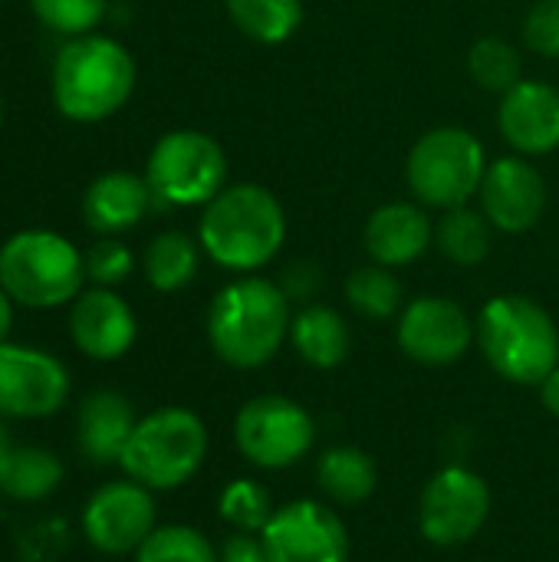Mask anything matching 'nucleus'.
<instances>
[{"mask_svg": "<svg viewBox=\"0 0 559 562\" xmlns=\"http://www.w3.org/2000/svg\"><path fill=\"white\" fill-rule=\"evenodd\" d=\"M316 422L287 395H257L234 418V445L260 471H287L313 451Z\"/></svg>", "mask_w": 559, "mask_h": 562, "instance_id": "obj_9", "label": "nucleus"}, {"mask_svg": "<svg viewBox=\"0 0 559 562\" xmlns=\"http://www.w3.org/2000/svg\"><path fill=\"white\" fill-rule=\"evenodd\" d=\"M148 207H155L152 188L145 175L132 171H105L92 178L82 194V221L102 237H119L138 227Z\"/></svg>", "mask_w": 559, "mask_h": 562, "instance_id": "obj_19", "label": "nucleus"}, {"mask_svg": "<svg viewBox=\"0 0 559 562\" xmlns=\"http://www.w3.org/2000/svg\"><path fill=\"white\" fill-rule=\"evenodd\" d=\"M10 329H13V300H10V293L0 286V342H7Z\"/></svg>", "mask_w": 559, "mask_h": 562, "instance_id": "obj_37", "label": "nucleus"}, {"mask_svg": "<svg viewBox=\"0 0 559 562\" xmlns=\"http://www.w3.org/2000/svg\"><path fill=\"white\" fill-rule=\"evenodd\" d=\"M290 296L264 277L227 283L208 306V342L214 356L241 372L267 366L290 339Z\"/></svg>", "mask_w": 559, "mask_h": 562, "instance_id": "obj_1", "label": "nucleus"}, {"mask_svg": "<svg viewBox=\"0 0 559 562\" xmlns=\"http://www.w3.org/2000/svg\"><path fill=\"white\" fill-rule=\"evenodd\" d=\"M497 125L504 142L524 155H550L559 148V89L540 79H521L501 95Z\"/></svg>", "mask_w": 559, "mask_h": 562, "instance_id": "obj_17", "label": "nucleus"}, {"mask_svg": "<svg viewBox=\"0 0 559 562\" xmlns=\"http://www.w3.org/2000/svg\"><path fill=\"white\" fill-rule=\"evenodd\" d=\"M320 283H323L320 270H316L313 263L300 260V263H293V267L283 273L280 290H283V293L290 296V303H293V300H310V296H313V290H320Z\"/></svg>", "mask_w": 559, "mask_h": 562, "instance_id": "obj_35", "label": "nucleus"}, {"mask_svg": "<svg viewBox=\"0 0 559 562\" xmlns=\"http://www.w3.org/2000/svg\"><path fill=\"white\" fill-rule=\"evenodd\" d=\"M63 477L66 468L53 451L36 445H10L0 464V494L20 504H36L53 497Z\"/></svg>", "mask_w": 559, "mask_h": 562, "instance_id": "obj_22", "label": "nucleus"}, {"mask_svg": "<svg viewBox=\"0 0 559 562\" xmlns=\"http://www.w3.org/2000/svg\"><path fill=\"white\" fill-rule=\"evenodd\" d=\"M208 445L211 438L201 415L181 405H165L138 418L119 464L148 491H175L201 471Z\"/></svg>", "mask_w": 559, "mask_h": 562, "instance_id": "obj_6", "label": "nucleus"}, {"mask_svg": "<svg viewBox=\"0 0 559 562\" xmlns=\"http://www.w3.org/2000/svg\"><path fill=\"white\" fill-rule=\"evenodd\" d=\"M491 517V487L488 481L465 468H441L422 491L418 501V530L438 550H455L471 543Z\"/></svg>", "mask_w": 559, "mask_h": 562, "instance_id": "obj_10", "label": "nucleus"}, {"mask_svg": "<svg viewBox=\"0 0 559 562\" xmlns=\"http://www.w3.org/2000/svg\"><path fill=\"white\" fill-rule=\"evenodd\" d=\"M273 501L267 494V487L260 481L250 477H237L231 481L221 497H217V514L224 524H231L237 533H260L270 517H273Z\"/></svg>", "mask_w": 559, "mask_h": 562, "instance_id": "obj_29", "label": "nucleus"}, {"mask_svg": "<svg viewBox=\"0 0 559 562\" xmlns=\"http://www.w3.org/2000/svg\"><path fill=\"white\" fill-rule=\"evenodd\" d=\"M155 497L138 481H112L102 484L82 507V533L89 547H96L105 557H125L135 553L155 524Z\"/></svg>", "mask_w": 559, "mask_h": 562, "instance_id": "obj_14", "label": "nucleus"}, {"mask_svg": "<svg viewBox=\"0 0 559 562\" xmlns=\"http://www.w3.org/2000/svg\"><path fill=\"white\" fill-rule=\"evenodd\" d=\"M270 562H349V530L320 501H293L273 510L260 530Z\"/></svg>", "mask_w": 559, "mask_h": 562, "instance_id": "obj_13", "label": "nucleus"}, {"mask_svg": "<svg viewBox=\"0 0 559 562\" xmlns=\"http://www.w3.org/2000/svg\"><path fill=\"white\" fill-rule=\"evenodd\" d=\"M468 72L481 89L504 95L524 79V63H521V53L507 40L484 36L468 53Z\"/></svg>", "mask_w": 559, "mask_h": 562, "instance_id": "obj_28", "label": "nucleus"}, {"mask_svg": "<svg viewBox=\"0 0 559 562\" xmlns=\"http://www.w3.org/2000/svg\"><path fill=\"white\" fill-rule=\"evenodd\" d=\"M82 250L46 227H26L0 244V286L16 306L56 310L82 293Z\"/></svg>", "mask_w": 559, "mask_h": 562, "instance_id": "obj_5", "label": "nucleus"}, {"mask_svg": "<svg viewBox=\"0 0 559 562\" xmlns=\"http://www.w3.org/2000/svg\"><path fill=\"white\" fill-rule=\"evenodd\" d=\"M135 425H138L135 408L122 392L112 389L89 392L76 415L79 454L92 464H119Z\"/></svg>", "mask_w": 559, "mask_h": 562, "instance_id": "obj_20", "label": "nucleus"}, {"mask_svg": "<svg viewBox=\"0 0 559 562\" xmlns=\"http://www.w3.org/2000/svg\"><path fill=\"white\" fill-rule=\"evenodd\" d=\"M488 158L474 132L461 125H441L425 132L405 161V178L418 204L451 211L468 204L484 181Z\"/></svg>", "mask_w": 559, "mask_h": 562, "instance_id": "obj_7", "label": "nucleus"}, {"mask_svg": "<svg viewBox=\"0 0 559 562\" xmlns=\"http://www.w3.org/2000/svg\"><path fill=\"white\" fill-rule=\"evenodd\" d=\"M0 3H7V0H0Z\"/></svg>", "mask_w": 559, "mask_h": 562, "instance_id": "obj_40", "label": "nucleus"}, {"mask_svg": "<svg viewBox=\"0 0 559 562\" xmlns=\"http://www.w3.org/2000/svg\"><path fill=\"white\" fill-rule=\"evenodd\" d=\"M138 336L132 306L109 286L82 290L69 306V339L92 362L122 359Z\"/></svg>", "mask_w": 559, "mask_h": 562, "instance_id": "obj_16", "label": "nucleus"}, {"mask_svg": "<svg viewBox=\"0 0 559 562\" xmlns=\"http://www.w3.org/2000/svg\"><path fill=\"white\" fill-rule=\"evenodd\" d=\"M234 26L267 46L287 43L303 23V0H224Z\"/></svg>", "mask_w": 559, "mask_h": 562, "instance_id": "obj_25", "label": "nucleus"}, {"mask_svg": "<svg viewBox=\"0 0 559 562\" xmlns=\"http://www.w3.org/2000/svg\"><path fill=\"white\" fill-rule=\"evenodd\" d=\"M399 349L428 369L455 366L478 339V323L448 296H418L399 313Z\"/></svg>", "mask_w": 559, "mask_h": 562, "instance_id": "obj_12", "label": "nucleus"}, {"mask_svg": "<svg viewBox=\"0 0 559 562\" xmlns=\"http://www.w3.org/2000/svg\"><path fill=\"white\" fill-rule=\"evenodd\" d=\"M316 481L323 494L336 504L356 507L366 504L376 494L379 484V468L372 454H366L356 445H333L320 454L316 461Z\"/></svg>", "mask_w": 559, "mask_h": 562, "instance_id": "obj_23", "label": "nucleus"}, {"mask_svg": "<svg viewBox=\"0 0 559 562\" xmlns=\"http://www.w3.org/2000/svg\"><path fill=\"white\" fill-rule=\"evenodd\" d=\"M524 40L534 53L559 59V0H537L524 20Z\"/></svg>", "mask_w": 559, "mask_h": 562, "instance_id": "obj_33", "label": "nucleus"}, {"mask_svg": "<svg viewBox=\"0 0 559 562\" xmlns=\"http://www.w3.org/2000/svg\"><path fill=\"white\" fill-rule=\"evenodd\" d=\"M30 10L40 26L63 40H72L96 33V26L109 13V0H30Z\"/></svg>", "mask_w": 559, "mask_h": 562, "instance_id": "obj_31", "label": "nucleus"}, {"mask_svg": "<svg viewBox=\"0 0 559 562\" xmlns=\"http://www.w3.org/2000/svg\"><path fill=\"white\" fill-rule=\"evenodd\" d=\"M346 300L349 306L366 319H392L402 306V283L395 280L392 267L369 263L349 273L346 280Z\"/></svg>", "mask_w": 559, "mask_h": 562, "instance_id": "obj_27", "label": "nucleus"}, {"mask_svg": "<svg viewBox=\"0 0 559 562\" xmlns=\"http://www.w3.org/2000/svg\"><path fill=\"white\" fill-rule=\"evenodd\" d=\"M145 181L158 207H204L227 188L224 148L198 128L165 132L152 145Z\"/></svg>", "mask_w": 559, "mask_h": 562, "instance_id": "obj_8", "label": "nucleus"}, {"mask_svg": "<svg viewBox=\"0 0 559 562\" xmlns=\"http://www.w3.org/2000/svg\"><path fill=\"white\" fill-rule=\"evenodd\" d=\"M217 562H270L260 533H234L217 550Z\"/></svg>", "mask_w": 559, "mask_h": 562, "instance_id": "obj_34", "label": "nucleus"}, {"mask_svg": "<svg viewBox=\"0 0 559 562\" xmlns=\"http://www.w3.org/2000/svg\"><path fill=\"white\" fill-rule=\"evenodd\" d=\"M438 250L458 267H478L491 254V221L478 214L471 204L451 207L441 214L435 227Z\"/></svg>", "mask_w": 559, "mask_h": 562, "instance_id": "obj_26", "label": "nucleus"}, {"mask_svg": "<svg viewBox=\"0 0 559 562\" xmlns=\"http://www.w3.org/2000/svg\"><path fill=\"white\" fill-rule=\"evenodd\" d=\"M142 270L152 290L178 293L198 277V244L181 231H165L145 247Z\"/></svg>", "mask_w": 559, "mask_h": 562, "instance_id": "obj_24", "label": "nucleus"}, {"mask_svg": "<svg viewBox=\"0 0 559 562\" xmlns=\"http://www.w3.org/2000/svg\"><path fill=\"white\" fill-rule=\"evenodd\" d=\"M0 128H3V99H0Z\"/></svg>", "mask_w": 559, "mask_h": 562, "instance_id": "obj_39", "label": "nucleus"}, {"mask_svg": "<svg viewBox=\"0 0 559 562\" xmlns=\"http://www.w3.org/2000/svg\"><path fill=\"white\" fill-rule=\"evenodd\" d=\"M82 263H86V280L92 286H109V290L125 283L132 277V270H135V257H132V250L119 237L96 240L82 254Z\"/></svg>", "mask_w": 559, "mask_h": 562, "instance_id": "obj_32", "label": "nucleus"}, {"mask_svg": "<svg viewBox=\"0 0 559 562\" xmlns=\"http://www.w3.org/2000/svg\"><path fill=\"white\" fill-rule=\"evenodd\" d=\"M478 346L488 366L514 385H540L559 366L554 316L527 296H494L478 316Z\"/></svg>", "mask_w": 559, "mask_h": 562, "instance_id": "obj_4", "label": "nucleus"}, {"mask_svg": "<svg viewBox=\"0 0 559 562\" xmlns=\"http://www.w3.org/2000/svg\"><path fill=\"white\" fill-rule=\"evenodd\" d=\"M69 398V369L46 349L0 342V418H53Z\"/></svg>", "mask_w": 559, "mask_h": 562, "instance_id": "obj_11", "label": "nucleus"}, {"mask_svg": "<svg viewBox=\"0 0 559 562\" xmlns=\"http://www.w3.org/2000/svg\"><path fill=\"white\" fill-rule=\"evenodd\" d=\"M287 240V214L260 184H227L201 207L198 244L224 270L254 273L267 267Z\"/></svg>", "mask_w": 559, "mask_h": 562, "instance_id": "obj_3", "label": "nucleus"}, {"mask_svg": "<svg viewBox=\"0 0 559 562\" xmlns=\"http://www.w3.org/2000/svg\"><path fill=\"white\" fill-rule=\"evenodd\" d=\"M290 342L306 366L329 372L346 362L353 336L339 310L323 303H306L290 323Z\"/></svg>", "mask_w": 559, "mask_h": 562, "instance_id": "obj_21", "label": "nucleus"}, {"mask_svg": "<svg viewBox=\"0 0 559 562\" xmlns=\"http://www.w3.org/2000/svg\"><path fill=\"white\" fill-rule=\"evenodd\" d=\"M478 198H481V214L491 221V227L504 234L530 231L547 211L544 175L524 155H507L491 161Z\"/></svg>", "mask_w": 559, "mask_h": 562, "instance_id": "obj_15", "label": "nucleus"}, {"mask_svg": "<svg viewBox=\"0 0 559 562\" xmlns=\"http://www.w3.org/2000/svg\"><path fill=\"white\" fill-rule=\"evenodd\" d=\"M135 562H217V550L201 530L168 524L152 530V537L135 550Z\"/></svg>", "mask_w": 559, "mask_h": 562, "instance_id": "obj_30", "label": "nucleus"}, {"mask_svg": "<svg viewBox=\"0 0 559 562\" xmlns=\"http://www.w3.org/2000/svg\"><path fill=\"white\" fill-rule=\"evenodd\" d=\"M540 402L554 418H559V366L540 382Z\"/></svg>", "mask_w": 559, "mask_h": 562, "instance_id": "obj_36", "label": "nucleus"}, {"mask_svg": "<svg viewBox=\"0 0 559 562\" xmlns=\"http://www.w3.org/2000/svg\"><path fill=\"white\" fill-rule=\"evenodd\" d=\"M132 89L135 59L105 33L66 40L49 69V95L56 112L79 125L112 119L132 99Z\"/></svg>", "mask_w": 559, "mask_h": 562, "instance_id": "obj_2", "label": "nucleus"}, {"mask_svg": "<svg viewBox=\"0 0 559 562\" xmlns=\"http://www.w3.org/2000/svg\"><path fill=\"white\" fill-rule=\"evenodd\" d=\"M435 240V227L425 214L422 204H409V201H392L382 204L379 211H372V217L366 221L362 231V244L366 254L372 257V263L382 267H409L418 257H425V250Z\"/></svg>", "mask_w": 559, "mask_h": 562, "instance_id": "obj_18", "label": "nucleus"}, {"mask_svg": "<svg viewBox=\"0 0 559 562\" xmlns=\"http://www.w3.org/2000/svg\"><path fill=\"white\" fill-rule=\"evenodd\" d=\"M7 451H10V441H7V428L0 425V464H3V458H7Z\"/></svg>", "mask_w": 559, "mask_h": 562, "instance_id": "obj_38", "label": "nucleus"}]
</instances>
